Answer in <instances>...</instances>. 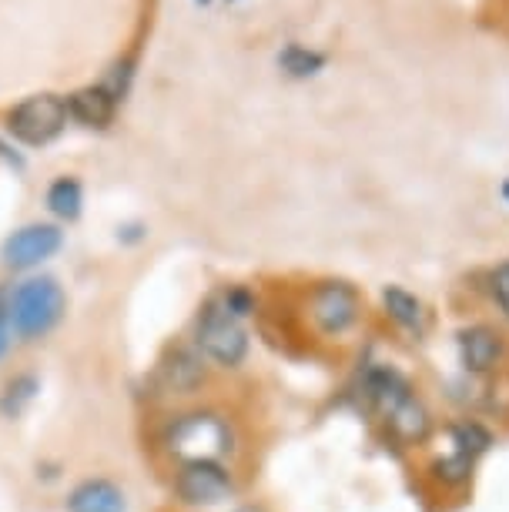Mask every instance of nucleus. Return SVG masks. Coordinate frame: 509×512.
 <instances>
[{
    "label": "nucleus",
    "mask_w": 509,
    "mask_h": 512,
    "mask_svg": "<svg viewBox=\"0 0 509 512\" xmlns=\"http://www.w3.org/2000/svg\"><path fill=\"white\" fill-rule=\"evenodd\" d=\"M165 446L181 466L185 462H222L225 452L232 449V429L215 412H188L168 425Z\"/></svg>",
    "instance_id": "nucleus-1"
},
{
    "label": "nucleus",
    "mask_w": 509,
    "mask_h": 512,
    "mask_svg": "<svg viewBox=\"0 0 509 512\" xmlns=\"http://www.w3.org/2000/svg\"><path fill=\"white\" fill-rule=\"evenodd\" d=\"M7 308H11L14 332L21 338H41L64 318L67 298L57 278H27L7 292Z\"/></svg>",
    "instance_id": "nucleus-2"
},
{
    "label": "nucleus",
    "mask_w": 509,
    "mask_h": 512,
    "mask_svg": "<svg viewBox=\"0 0 509 512\" xmlns=\"http://www.w3.org/2000/svg\"><path fill=\"white\" fill-rule=\"evenodd\" d=\"M67 101L64 94L41 91L31 98L17 101L14 108L4 111V131L11 134L24 148H47L64 134L67 128Z\"/></svg>",
    "instance_id": "nucleus-3"
},
{
    "label": "nucleus",
    "mask_w": 509,
    "mask_h": 512,
    "mask_svg": "<svg viewBox=\"0 0 509 512\" xmlns=\"http://www.w3.org/2000/svg\"><path fill=\"white\" fill-rule=\"evenodd\" d=\"M195 345L208 362L218 365V369H238L248 355L245 322L228 312V308L218 302V295H211L198 312Z\"/></svg>",
    "instance_id": "nucleus-4"
},
{
    "label": "nucleus",
    "mask_w": 509,
    "mask_h": 512,
    "mask_svg": "<svg viewBox=\"0 0 509 512\" xmlns=\"http://www.w3.org/2000/svg\"><path fill=\"white\" fill-rule=\"evenodd\" d=\"M309 315L322 335L342 338L359 325L362 298L349 282H319L309 295Z\"/></svg>",
    "instance_id": "nucleus-5"
},
{
    "label": "nucleus",
    "mask_w": 509,
    "mask_h": 512,
    "mask_svg": "<svg viewBox=\"0 0 509 512\" xmlns=\"http://www.w3.org/2000/svg\"><path fill=\"white\" fill-rule=\"evenodd\" d=\"M64 245V231L51 225V221H31V225L11 231L0 245V262L11 272H31V268L44 265L54 258Z\"/></svg>",
    "instance_id": "nucleus-6"
},
{
    "label": "nucleus",
    "mask_w": 509,
    "mask_h": 512,
    "mask_svg": "<svg viewBox=\"0 0 509 512\" xmlns=\"http://www.w3.org/2000/svg\"><path fill=\"white\" fill-rule=\"evenodd\" d=\"M235 492V479L222 462H185L175 472V496L185 506L208 509L222 506Z\"/></svg>",
    "instance_id": "nucleus-7"
},
{
    "label": "nucleus",
    "mask_w": 509,
    "mask_h": 512,
    "mask_svg": "<svg viewBox=\"0 0 509 512\" xmlns=\"http://www.w3.org/2000/svg\"><path fill=\"white\" fill-rule=\"evenodd\" d=\"M64 101H67V118L88 131H108L114 118H118V108L124 104L104 81L84 84V88L67 94Z\"/></svg>",
    "instance_id": "nucleus-8"
},
{
    "label": "nucleus",
    "mask_w": 509,
    "mask_h": 512,
    "mask_svg": "<svg viewBox=\"0 0 509 512\" xmlns=\"http://www.w3.org/2000/svg\"><path fill=\"white\" fill-rule=\"evenodd\" d=\"M456 345H459V362H463V369L473 375L493 372L499 359H503V338H499L489 325L463 328L456 338Z\"/></svg>",
    "instance_id": "nucleus-9"
},
{
    "label": "nucleus",
    "mask_w": 509,
    "mask_h": 512,
    "mask_svg": "<svg viewBox=\"0 0 509 512\" xmlns=\"http://www.w3.org/2000/svg\"><path fill=\"white\" fill-rule=\"evenodd\" d=\"M67 509L71 512H124V492L114 486L111 479H84L81 486L71 489L67 496Z\"/></svg>",
    "instance_id": "nucleus-10"
},
{
    "label": "nucleus",
    "mask_w": 509,
    "mask_h": 512,
    "mask_svg": "<svg viewBox=\"0 0 509 512\" xmlns=\"http://www.w3.org/2000/svg\"><path fill=\"white\" fill-rule=\"evenodd\" d=\"M275 67L285 77H292V81H312V77H319L325 67H329V54L302 41H288L282 44V51L275 54Z\"/></svg>",
    "instance_id": "nucleus-11"
},
{
    "label": "nucleus",
    "mask_w": 509,
    "mask_h": 512,
    "mask_svg": "<svg viewBox=\"0 0 509 512\" xmlns=\"http://www.w3.org/2000/svg\"><path fill=\"white\" fill-rule=\"evenodd\" d=\"M386 425H389V432L396 439L409 442V446H416V442H426L429 429H432V419H429L426 405H422L416 399V392H412L386 415Z\"/></svg>",
    "instance_id": "nucleus-12"
},
{
    "label": "nucleus",
    "mask_w": 509,
    "mask_h": 512,
    "mask_svg": "<svg viewBox=\"0 0 509 512\" xmlns=\"http://www.w3.org/2000/svg\"><path fill=\"white\" fill-rule=\"evenodd\" d=\"M44 205L57 221H78L84 211V185L78 175H61L54 178L44 191Z\"/></svg>",
    "instance_id": "nucleus-13"
},
{
    "label": "nucleus",
    "mask_w": 509,
    "mask_h": 512,
    "mask_svg": "<svg viewBox=\"0 0 509 512\" xmlns=\"http://www.w3.org/2000/svg\"><path fill=\"white\" fill-rule=\"evenodd\" d=\"M161 372H165V385L171 392L191 395L198 385H205V355L195 349H178Z\"/></svg>",
    "instance_id": "nucleus-14"
},
{
    "label": "nucleus",
    "mask_w": 509,
    "mask_h": 512,
    "mask_svg": "<svg viewBox=\"0 0 509 512\" xmlns=\"http://www.w3.org/2000/svg\"><path fill=\"white\" fill-rule=\"evenodd\" d=\"M382 308H386V315L392 322L409 328V332H422V328H426V305L412 292H406V288H399V285L382 288Z\"/></svg>",
    "instance_id": "nucleus-15"
},
{
    "label": "nucleus",
    "mask_w": 509,
    "mask_h": 512,
    "mask_svg": "<svg viewBox=\"0 0 509 512\" xmlns=\"http://www.w3.org/2000/svg\"><path fill=\"white\" fill-rule=\"evenodd\" d=\"M449 442H453V449L449 452H456V456H463L473 462L476 456H483V452L489 449V432L483 429V425H476V422H459L449 429Z\"/></svg>",
    "instance_id": "nucleus-16"
},
{
    "label": "nucleus",
    "mask_w": 509,
    "mask_h": 512,
    "mask_svg": "<svg viewBox=\"0 0 509 512\" xmlns=\"http://www.w3.org/2000/svg\"><path fill=\"white\" fill-rule=\"evenodd\" d=\"M37 379L34 375H17L14 382H7L4 389V399H0V412L7 415V419H14V415H21L27 405H31L37 399Z\"/></svg>",
    "instance_id": "nucleus-17"
},
{
    "label": "nucleus",
    "mask_w": 509,
    "mask_h": 512,
    "mask_svg": "<svg viewBox=\"0 0 509 512\" xmlns=\"http://www.w3.org/2000/svg\"><path fill=\"white\" fill-rule=\"evenodd\" d=\"M469 472H473V462L456 456V452H449V456H443L439 462H432V476L439 482H446V486H463L469 479Z\"/></svg>",
    "instance_id": "nucleus-18"
},
{
    "label": "nucleus",
    "mask_w": 509,
    "mask_h": 512,
    "mask_svg": "<svg viewBox=\"0 0 509 512\" xmlns=\"http://www.w3.org/2000/svg\"><path fill=\"white\" fill-rule=\"evenodd\" d=\"M134 71H138V57L121 54L118 61H114L111 71H108V77H104V84H108V88L124 101V98H128V91H131V84H134Z\"/></svg>",
    "instance_id": "nucleus-19"
},
{
    "label": "nucleus",
    "mask_w": 509,
    "mask_h": 512,
    "mask_svg": "<svg viewBox=\"0 0 509 512\" xmlns=\"http://www.w3.org/2000/svg\"><path fill=\"white\" fill-rule=\"evenodd\" d=\"M489 295H493L499 312L509 318V262L493 268V275H489Z\"/></svg>",
    "instance_id": "nucleus-20"
},
{
    "label": "nucleus",
    "mask_w": 509,
    "mask_h": 512,
    "mask_svg": "<svg viewBox=\"0 0 509 512\" xmlns=\"http://www.w3.org/2000/svg\"><path fill=\"white\" fill-rule=\"evenodd\" d=\"M14 338V322H11V308H7V292H0V359L11 349Z\"/></svg>",
    "instance_id": "nucleus-21"
},
{
    "label": "nucleus",
    "mask_w": 509,
    "mask_h": 512,
    "mask_svg": "<svg viewBox=\"0 0 509 512\" xmlns=\"http://www.w3.org/2000/svg\"><path fill=\"white\" fill-rule=\"evenodd\" d=\"M0 158H4L7 164H11L14 171H24V158H21V154H17V151H14L11 144H7L4 138H0Z\"/></svg>",
    "instance_id": "nucleus-22"
},
{
    "label": "nucleus",
    "mask_w": 509,
    "mask_h": 512,
    "mask_svg": "<svg viewBox=\"0 0 509 512\" xmlns=\"http://www.w3.org/2000/svg\"><path fill=\"white\" fill-rule=\"evenodd\" d=\"M499 195H503V201H506V205H509V178L503 181V188H499Z\"/></svg>",
    "instance_id": "nucleus-23"
},
{
    "label": "nucleus",
    "mask_w": 509,
    "mask_h": 512,
    "mask_svg": "<svg viewBox=\"0 0 509 512\" xmlns=\"http://www.w3.org/2000/svg\"><path fill=\"white\" fill-rule=\"evenodd\" d=\"M195 4H198V7H208V4H211V0H195Z\"/></svg>",
    "instance_id": "nucleus-24"
},
{
    "label": "nucleus",
    "mask_w": 509,
    "mask_h": 512,
    "mask_svg": "<svg viewBox=\"0 0 509 512\" xmlns=\"http://www.w3.org/2000/svg\"><path fill=\"white\" fill-rule=\"evenodd\" d=\"M238 512H255V509H238Z\"/></svg>",
    "instance_id": "nucleus-25"
},
{
    "label": "nucleus",
    "mask_w": 509,
    "mask_h": 512,
    "mask_svg": "<svg viewBox=\"0 0 509 512\" xmlns=\"http://www.w3.org/2000/svg\"><path fill=\"white\" fill-rule=\"evenodd\" d=\"M225 4H235V0H225Z\"/></svg>",
    "instance_id": "nucleus-26"
}]
</instances>
